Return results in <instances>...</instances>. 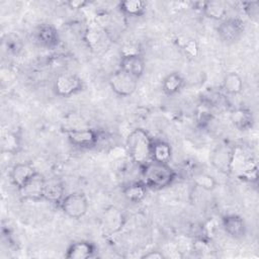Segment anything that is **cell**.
Returning <instances> with one entry per match:
<instances>
[{
	"label": "cell",
	"instance_id": "1",
	"mask_svg": "<svg viewBox=\"0 0 259 259\" xmlns=\"http://www.w3.org/2000/svg\"><path fill=\"white\" fill-rule=\"evenodd\" d=\"M154 139L141 127L133 130L126 137L125 149L131 160L143 167L151 161V150Z\"/></svg>",
	"mask_w": 259,
	"mask_h": 259
},
{
	"label": "cell",
	"instance_id": "2",
	"mask_svg": "<svg viewBox=\"0 0 259 259\" xmlns=\"http://www.w3.org/2000/svg\"><path fill=\"white\" fill-rule=\"evenodd\" d=\"M142 169V181L152 189L170 186L176 177L175 171L169 164L150 161Z\"/></svg>",
	"mask_w": 259,
	"mask_h": 259
},
{
	"label": "cell",
	"instance_id": "3",
	"mask_svg": "<svg viewBox=\"0 0 259 259\" xmlns=\"http://www.w3.org/2000/svg\"><path fill=\"white\" fill-rule=\"evenodd\" d=\"M59 207L68 218L79 220L87 213L89 202L86 194L78 191L65 195Z\"/></svg>",
	"mask_w": 259,
	"mask_h": 259
},
{
	"label": "cell",
	"instance_id": "4",
	"mask_svg": "<svg viewBox=\"0 0 259 259\" xmlns=\"http://www.w3.org/2000/svg\"><path fill=\"white\" fill-rule=\"evenodd\" d=\"M83 80L73 73H60L53 82V91L59 97H70L82 91Z\"/></svg>",
	"mask_w": 259,
	"mask_h": 259
},
{
	"label": "cell",
	"instance_id": "5",
	"mask_svg": "<svg viewBox=\"0 0 259 259\" xmlns=\"http://www.w3.org/2000/svg\"><path fill=\"white\" fill-rule=\"evenodd\" d=\"M138 81L139 79L118 69L109 76L108 84L112 92L117 96L128 97L136 92Z\"/></svg>",
	"mask_w": 259,
	"mask_h": 259
},
{
	"label": "cell",
	"instance_id": "6",
	"mask_svg": "<svg viewBox=\"0 0 259 259\" xmlns=\"http://www.w3.org/2000/svg\"><path fill=\"white\" fill-rule=\"evenodd\" d=\"M65 134L68 142L79 149L93 148L97 145L100 138L97 131L88 126L65 130Z\"/></svg>",
	"mask_w": 259,
	"mask_h": 259
},
{
	"label": "cell",
	"instance_id": "7",
	"mask_svg": "<svg viewBox=\"0 0 259 259\" xmlns=\"http://www.w3.org/2000/svg\"><path fill=\"white\" fill-rule=\"evenodd\" d=\"M124 224L125 217L123 212L115 206H109L104 209L101 215V233L103 237H112L122 230Z\"/></svg>",
	"mask_w": 259,
	"mask_h": 259
},
{
	"label": "cell",
	"instance_id": "8",
	"mask_svg": "<svg viewBox=\"0 0 259 259\" xmlns=\"http://www.w3.org/2000/svg\"><path fill=\"white\" fill-rule=\"evenodd\" d=\"M235 148L227 144L217 146L210 154L209 160L214 169L223 174H229L232 171Z\"/></svg>",
	"mask_w": 259,
	"mask_h": 259
},
{
	"label": "cell",
	"instance_id": "9",
	"mask_svg": "<svg viewBox=\"0 0 259 259\" xmlns=\"http://www.w3.org/2000/svg\"><path fill=\"white\" fill-rule=\"evenodd\" d=\"M245 30V22L240 17H226L218 26V33L221 39L226 42L237 41Z\"/></svg>",
	"mask_w": 259,
	"mask_h": 259
},
{
	"label": "cell",
	"instance_id": "10",
	"mask_svg": "<svg viewBox=\"0 0 259 259\" xmlns=\"http://www.w3.org/2000/svg\"><path fill=\"white\" fill-rule=\"evenodd\" d=\"M84 40L92 51L99 52L108 47L110 35L107 30L99 26L96 22L89 24L84 32Z\"/></svg>",
	"mask_w": 259,
	"mask_h": 259
},
{
	"label": "cell",
	"instance_id": "11",
	"mask_svg": "<svg viewBox=\"0 0 259 259\" xmlns=\"http://www.w3.org/2000/svg\"><path fill=\"white\" fill-rule=\"evenodd\" d=\"M44 175L36 172L30 179H28L20 188H18L19 195L24 200H44V187L46 183Z\"/></svg>",
	"mask_w": 259,
	"mask_h": 259
},
{
	"label": "cell",
	"instance_id": "12",
	"mask_svg": "<svg viewBox=\"0 0 259 259\" xmlns=\"http://www.w3.org/2000/svg\"><path fill=\"white\" fill-rule=\"evenodd\" d=\"M121 71L140 79L146 69V63L142 55L138 52L123 53L119 60V68Z\"/></svg>",
	"mask_w": 259,
	"mask_h": 259
},
{
	"label": "cell",
	"instance_id": "13",
	"mask_svg": "<svg viewBox=\"0 0 259 259\" xmlns=\"http://www.w3.org/2000/svg\"><path fill=\"white\" fill-rule=\"evenodd\" d=\"M222 228L225 233L233 239H241L246 235V224L244 219L236 213H228L222 218Z\"/></svg>",
	"mask_w": 259,
	"mask_h": 259
},
{
	"label": "cell",
	"instance_id": "14",
	"mask_svg": "<svg viewBox=\"0 0 259 259\" xmlns=\"http://www.w3.org/2000/svg\"><path fill=\"white\" fill-rule=\"evenodd\" d=\"M96 253V246L86 240H79L71 243L65 253L68 259H88L92 258Z\"/></svg>",
	"mask_w": 259,
	"mask_h": 259
},
{
	"label": "cell",
	"instance_id": "15",
	"mask_svg": "<svg viewBox=\"0 0 259 259\" xmlns=\"http://www.w3.org/2000/svg\"><path fill=\"white\" fill-rule=\"evenodd\" d=\"M35 39L41 47L47 49H55L60 44V34L54 25L44 23L36 28Z\"/></svg>",
	"mask_w": 259,
	"mask_h": 259
},
{
	"label": "cell",
	"instance_id": "16",
	"mask_svg": "<svg viewBox=\"0 0 259 259\" xmlns=\"http://www.w3.org/2000/svg\"><path fill=\"white\" fill-rule=\"evenodd\" d=\"M37 171L34 167L27 162L16 163L12 166L9 177L11 183L18 189L20 188L28 179H30Z\"/></svg>",
	"mask_w": 259,
	"mask_h": 259
},
{
	"label": "cell",
	"instance_id": "17",
	"mask_svg": "<svg viewBox=\"0 0 259 259\" xmlns=\"http://www.w3.org/2000/svg\"><path fill=\"white\" fill-rule=\"evenodd\" d=\"M230 120L232 124L239 131H248L254 124L253 112L247 107H237L230 112Z\"/></svg>",
	"mask_w": 259,
	"mask_h": 259
},
{
	"label": "cell",
	"instance_id": "18",
	"mask_svg": "<svg viewBox=\"0 0 259 259\" xmlns=\"http://www.w3.org/2000/svg\"><path fill=\"white\" fill-rule=\"evenodd\" d=\"M65 196V187L63 183L56 179H46L44 187V200H47L51 203L60 204L62 199Z\"/></svg>",
	"mask_w": 259,
	"mask_h": 259
},
{
	"label": "cell",
	"instance_id": "19",
	"mask_svg": "<svg viewBox=\"0 0 259 259\" xmlns=\"http://www.w3.org/2000/svg\"><path fill=\"white\" fill-rule=\"evenodd\" d=\"M198 4L202 13L212 20L222 21L227 17L228 8L222 1H203Z\"/></svg>",
	"mask_w": 259,
	"mask_h": 259
},
{
	"label": "cell",
	"instance_id": "20",
	"mask_svg": "<svg viewBox=\"0 0 259 259\" xmlns=\"http://www.w3.org/2000/svg\"><path fill=\"white\" fill-rule=\"evenodd\" d=\"M172 158V148L169 143L161 140H154L151 150V161L169 164Z\"/></svg>",
	"mask_w": 259,
	"mask_h": 259
},
{
	"label": "cell",
	"instance_id": "21",
	"mask_svg": "<svg viewBox=\"0 0 259 259\" xmlns=\"http://www.w3.org/2000/svg\"><path fill=\"white\" fill-rule=\"evenodd\" d=\"M185 85L184 77L178 72H172L166 75L162 81V91L168 96L177 94Z\"/></svg>",
	"mask_w": 259,
	"mask_h": 259
},
{
	"label": "cell",
	"instance_id": "22",
	"mask_svg": "<svg viewBox=\"0 0 259 259\" xmlns=\"http://www.w3.org/2000/svg\"><path fill=\"white\" fill-rule=\"evenodd\" d=\"M147 190L148 187L141 180L125 185L122 188V194L128 201L133 203H139L145 199L147 195Z\"/></svg>",
	"mask_w": 259,
	"mask_h": 259
},
{
	"label": "cell",
	"instance_id": "23",
	"mask_svg": "<svg viewBox=\"0 0 259 259\" xmlns=\"http://www.w3.org/2000/svg\"><path fill=\"white\" fill-rule=\"evenodd\" d=\"M243 79L237 72H229L223 78L222 88L226 94L238 95L243 91Z\"/></svg>",
	"mask_w": 259,
	"mask_h": 259
},
{
	"label": "cell",
	"instance_id": "24",
	"mask_svg": "<svg viewBox=\"0 0 259 259\" xmlns=\"http://www.w3.org/2000/svg\"><path fill=\"white\" fill-rule=\"evenodd\" d=\"M22 140L19 134L9 132L3 136L1 140V149L3 153L15 155L21 151Z\"/></svg>",
	"mask_w": 259,
	"mask_h": 259
},
{
	"label": "cell",
	"instance_id": "25",
	"mask_svg": "<svg viewBox=\"0 0 259 259\" xmlns=\"http://www.w3.org/2000/svg\"><path fill=\"white\" fill-rule=\"evenodd\" d=\"M118 8L124 15L139 17L146 12V3L141 0H126L119 2Z\"/></svg>",
	"mask_w": 259,
	"mask_h": 259
},
{
	"label": "cell",
	"instance_id": "26",
	"mask_svg": "<svg viewBox=\"0 0 259 259\" xmlns=\"http://www.w3.org/2000/svg\"><path fill=\"white\" fill-rule=\"evenodd\" d=\"M193 182L197 187H199L205 191H211L218 185V182L214 179V177L209 174H206V173L196 174L193 177Z\"/></svg>",
	"mask_w": 259,
	"mask_h": 259
},
{
	"label": "cell",
	"instance_id": "27",
	"mask_svg": "<svg viewBox=\"0 0 259 259\" xmlns=\"http://www.w3.org/2000/svg\"><path fill=\"white\" fill-rule=\"evenodd\" d=\"M244 13L253 21H257L259 18V2L258 1H246L242 3Z\"/></svg>",
	"mask_w": 259,
	"mask_h": 259
},
{
	"label": "cell",
	"instance_id": "28",
	"mask_svg": "<svg viewBox=\"0 0 259 259\" xmlns=\"http://www.w3.org/2000/svg\"><path fill=\"white\" fill-rule=\"evenodd\" d=\"M181 48L184 53L191 58H195L199 53V46L193 38H187L181 44Z\"/></svg>",
	"mask_w": 259,
	"mask_h": 259
},
{
	"label": "cell",
	"instance_id": "29",
	"mask_svg": "<svg viewBox=\"0 0 259 259\" xmlns=\"http://www.w3.org/2000/svg\"><path fill=\"white\" fill-rule=\"evenodd\" d=\"M90 3L85 0H69V1L65 2V5L68 6L72 10H79V9L85 8Z\"/></svg>",
	"mask_w": 259,
	"mask_h": 259
},
{
	"label": "cell",
	"instance_id": "30",
	"mask_svg": "<svg viewBox=\"0 0 259 259\" xmlns=\"http://www.w3.org/2000/svg\"><path fill=\"white\" fill-rule=\"evenodd\" d=\"M143 259H163L165 258L164 254L160 251H149L148 253H145L141 256Z\"/></svg>",
	"mask_w": 259,
	"mask_h": 259
}]
</instances>
